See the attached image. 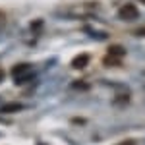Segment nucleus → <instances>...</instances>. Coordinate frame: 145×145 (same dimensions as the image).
<instances>
[{
	"instance_id": "7ed1b4c3",
	"label": "nucleus",
	"mask_w": 145,
	"mask_h": 145,
	"mask_svg": "<svg viewBox=\"0 0 145 145\" xmlns=\"http://www.w3.org/2000/svg\"><path fill=\"white\" fill-rule=\"evenodd\" d=\"M89 54H78L74 60H72V68H76V70H81V68H85L89 64Z\"/></svg>"
},
{
	"instance_id": "1a4fd4ad",
	"label": "nucleus",
	"mask_w": 145,
	"mask_h": 145,
	"mask_svg": "<svg viewBox=\"0 0 145 145\" xmlns=\"http://www.w3.org/2000/svg\"><path fill=\"white\" fill-rule=\"evenodd\" d=\"M118 145H135L134 139H126V141H122V143H118Z\"/></svg>"
},
{
	"instance_id": "6e6552de",
	"label": "nucleus",
	"mask_w": 145,
	"mask_h": 145,
	"mask_svg": "<svg viewBox=\"0 0 145 145\" xmlns=\"http://www.w3.org/2000/svg\"><path fill=\"white\" fill-rule=\"evenodd\" d=\"M4 23H6V14H4V12H0V27H2Z\"/></svg>"
},
{
	"instance_id": "0eeeda50",
	"label": "nucleus",
	"mask_w": 145,
	"mask_h": 145,
	"mask_svg": "<svg viewBox=\"0 0 145 145\" xmlns=\"http://www.w3.org/2000/svg\"><path fill=\"white\" fill-rule=\"evenodd\" d=\"M74 87H76V89H85V87H89V85H85L83 81H76V83H74Z\"/></svg>"
},
{
	"instance_id": "20e7f679",
	"label": "nucleus",
	"mask_w": 145,
	"mask_h": 145,
	"mask_svg": "<svg viewBox=\"0 0 145 145\" xmlns=\"http://www.w3.org/2000/svg\"><path fill=\"white\" fill-rule=\"evenodd\" d=\"M20 110H23V105H20V103H10V105H2L0 106V112L2 114H8V112H20Z\"/></svg>"
},
{
	"instance_id": "39448f33",
	"label": "nucleus",
	"mask_w": 145,
	"mask_h": 145,
	"mask_svg": "<svg viewBox=\"0 0 145 145\" xmlns=\"http://www.w3.org/2000/svg\"><path fill=\"white\" fill-rule=\"evenodd\" d=\"M108 54H110V56H116V58H122V56L126 54V50H124V46L112 45V46H108Z\"/></svg>"
},
{
	"instance_id": "f03ea898",
	"label": "nucleus",
	"mask_w": 145,
	"mask_h": 145,
	"mask_svg": "<svg viewBox=\"0 0 145 145\" xmlns=\"http://www.w3.org/2000/svg\"><path fill=\"white\" fill-rule=\"evenodd\" d=\"M118 16L124 22H134V20H137L139 12H137V8H135L134 4H124L122 8H120V12H118Z\"/></svg>"
},
{
	"instance_id": "9d476101",
	"label": "nucleus",
	"mask_w": 145,
	"mask_h": 145,
	"mask_svg": "<svg viewBox=\"0 0 145 145\" xmlns=\"http://www.w3.org/2000/svg\"><path fill=\"white\" fill-rule=\"evenodd\" d=\"M139 2H141V4H145V0H139Z\"/></svg>"
},
{
	"instance_id": "9b49d317",
	"label": "nucleus",
	"mask_w": 145,
	"mask_h": 145,
	"mask_svg": "<svg viewBox=\"0 0 145 145\" xmlns=\"http://www.w3.org/2000/svg\"><path fill=\"white\" fill-rule=\"evenodd\" d=\"M0 79H2V72H0Z\"/></svg>"
},
{
	"instance_id": "f257e3e1",
	"label": "nucleus",
	"mask_w": 145,
	"mask_h": 145,
	"mask_svg": "<svg viewBox=\"0 0 145 145\" xmlns=\"http://www.w3.org/2000/svg\"><path fill=\"white\" fill-rule=\"evenodd\" d=\"M12 78L16 79V83H25L27 79L33 78V68H31V64H18V66H14V70H12Z\"/></svg>"
},
{
	"instance_id": "423d86ee",
	"label": "nucleus",
	"mask_w": 145,
	"mask_h": 145,
	"mask_svg": "<svg viewBox=\"0 0 145 145\" xmlns=\"http://www.w3.org/2000/svg\"><path fill=\"white\" fill-rule=\"evenodd\" d=\"M120 64V58H116V56H106L105 58V66H118Z\"/></svg>"
}]
</instances>
